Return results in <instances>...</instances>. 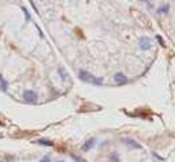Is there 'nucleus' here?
<instances>
[{"label": "nucleus", "mask_w": 175, "mask_h": 162, "mask_svg": "<svg viewBox=\"0 0 175 162\" xmlns=\"http://www.w3.org/2000/svg\"><path fill=\"white\" fill-rule=\"evenodd\" d=\"M80 78H81V80L92 83V85H103V78L95 76V75H92L90 72H88V71H85V70L80 71Z\"/></svg>", "instance_id": "1"}, {"label": "nucleus", "mask_w": 175, "mask_h": 162, "mask_svg": "<svg viewBox=\"0 0 175 162\" xmlns=\"http://www.w3.org/2000/svg\"><path fill=\"white\" fill-rule=\"evenodd\" d=\"M139 48L142 50H149L152 48V40L149 38V37H141L139 38Z\"/></svg>", "instance_id": "2"}, {"label": "nucleus", "mask_w": 175, "mask_h": 162, "mask_svg": "<svg viewBox=\"0 0 175 162\" xmlns=\"http://www.w3.org/2000/svg\"><path fill=\"white\" fill-rule=\"evenodd\" d=\"M23 100L26 102H36L37 101V93L33 90H25L23 92Z\"/></svg>", "instance_id": "3"}, {"label": "nucleus", "mask_w": 175, "mask_h": 162, "mask_svg": "<svg viewBox=\"0 0 175 162\" xmlns=\"http://www.w3.org/2000/svg\"><path fill=\"white\" fill-rule=\"evenodd\" d=\"M123 142L126 143V146L130 148H136V150H141L142 148V146L139 145L138 142H136L134 139H130V138H123Z\"/></svg>", "instance_id": "4"}, {"label": "nucleus", "mask_w": 175, "mask_h": 162, "mask_svg": "<svg viewBox=\"0 0 175 162\" xmlns=\"http://www.w3.org/2000/svg\"><path fill=\"white\" fill-rule=\"evenodd\" d=\"M114 79H115L116 85H126V83L129 82V78L126 76L125 74H122V72H116L115 76H114Z\"/></svg>", "instance_id": "5"}, {"label": "nucleus", "mask_w": 175, "mask_h": 162, "mask_svg": "<svg viewBox=\"0 0 175 162\" xmlns=\"http://www.w3.org/2000/svg\"><path fill=\"white\" fill-rule=\"evenodd\" d=\"M95 143H96V139L95 138H90V139H88V140L85 142V145L82 146V150L83 151H88V150H90V148L95 146Z\"/></svg>", "instance_id": "6"}, {"label": "nucleus", "mask_w": 175, "mask_h": 162, "mask_svg": "<svg viewBox=\"0 0 175 162\" xmlns=\"http://www.w3.org/2000/svg\"><path fill=\"white\" fill-rule=\"evenodd\" d=\"M34 143L41 145V146H48V147H52V146H54V143H52L51 140H48V139H39V140H36Z\"/></svg>", "instance_id": "7"}, {"label": "nucleus", "mask_w": 175, "mask_h": 162, "mask_svg": "<svg viewBox=\"0 0 175 162\" xmlns=\"http://www.w3.org/2000/svg\"><path fill=\"white\" fill-rule=\"evenodd\" d=\"M167 12H170V4H161L157 8V14H167Z\"/></svg>", "instance_id": "8"}, {"label": "nucleus", "mask_w": 175, "mask_h": 162, "mask_svg": "<svg viewBox=\"0 0 175 162\" xmlns=\"http://www.w3.org/2000/svg\"><path fill=\"white\" fill-rule=\"evenodd\" d=\"M58 74L60 75V78H62V80H66L68 78V74H67V71L64 70L63 67H59L58 68Z\"/></svg>", "instance_id": "9"}, {"label": "nucleus", "mask_w": 175, "mask_h": 162, "mask_svg": "<svg viewBox=\"0 0 175 162\" xmlns=\"http://www.w3.org/2000/svg\"><path fill=\"white\" fill-rule=\"evenodd\" d=\"M0 87H2L3 92H7V88H8V83H7V80L2 75H0Z\"/></svg>", "instance_id": "10"}, {"label": "nucleus", "mask_w": 175, "mask_h": 162, "mask_svg": "<svg viewBox=\"0 0 175 162\" xmlns=\"http://www.w3.org/2000/svg\"><path fill=\"white\" fill-rule=\"evenodd\" d=\"M110 161H112V162H119V158H118V154L116 153H112L110 155Z\"/></svg>", "instance_id": "11"}, {"label": "nucleus", "mask_w": 175, "mask_h": 162, "mask_svg": "<svg viewBox=\"0 0 175 162\" xmlns=\"http://www.w3.org/2000/svg\"><path fill=\"white\" fill-rule=\"evenodd\" d=\"M70 155H71V158L74 159L75 162H85L82 158H80V157H78V155H75V154H70Z\"/></svg>", "instance_id": "12"}, {"label": "nucleus", "mask_w": 175, "mask_h": 162, "mask_svg": "<svg viewBox=\"0 0 175 162\" xmlns=\"http://www.w3.org/2000/svg\"><path fill=\"white\" fill-rule=\"evenodd\" d=\"M22 11H23V14H25V18H26V22H27V21H30V15H29V12H27V10L25 8V7H22Z\"/></svg>", "instance_id": "13"}, {"label": "nucleus", "mask_w": 175, "mask_h": 162, "mask_svg": "<svg viewBox=\"0 0 175 162\" xmlns=\"http://www.w3.org/2000/svg\"><path fill=\"white\" fill-rule=\"evenodd\" d=\"M156 40L159 41V44H160L161 46H164V41H163V38H161L160 35H156Z\"/></svg>", "instance_id": "14"}, {"label": "nucleus", "mask_w": 175, "mask_h": 162, "mask_svg": "<svg viewBox=\"0 0 175 162\" xmlns=\"http://www.w3.org/2000/svg\"><path fill=\"white\" fill-rule=\"evenodd\" d=\"M40 162H51V157L49 155H45L44 158H41V161Z\"/></svg>", "instance_id": "15"}, {"label": "nucleus", "mask_w": 175, "mask_h": 162, "mask_svg": "<svg viewBox=\"0 0 175 162\" xmlns=\"http://www.w3.org/2000/svg\"><path fill=\"white\" fill-rule=\"evenodd\" d=\"M58 162H63V161H58Z\"/></svg>", "instance_id": "16"}]
</instances>
